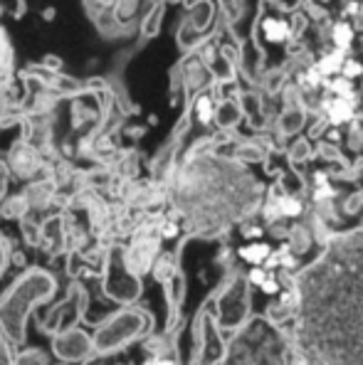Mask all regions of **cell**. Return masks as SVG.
<instances>
[{
	"mask_svg": "<svg viewBox=\"0 0 363 365\" xmlns=\"http://www.w3.org/2000/svg\"><path fill=\"white\" fill-rule=\"evenodd\" d=\"M57 292V282L45 269H28L20 274L8 292L0 297V336L10 346H23L28 331L30 314L40 304L52 302Z\"/></svg>",
	"mask_w": 363,
	"mask_h": 365,
	"instance_id": "cell-1",
	"label": "cell"
},
{
	"mask_svg": "<svg viewBox=\"0 0 363 365\" xmlns=\"http://www.w3.org/2000/svg\"><path fill=\"white\" fill-rule=\"evenodd\" d=\"M153 321L151 316L143 309H136V306H124L116 314H111L109 319H104L97 326L92 336L94 343V356H111V353H119L121 348L131 346L133 341L143 338L151 331Z\"/></svg>",
	"mask_w": 363,
	"mask_h": 365,
	"instance_id": "cell-2",
	"label": "cell"
},
{
	"mask_svg": "<svg viewBox=\"0 0 363 365\" xmlns=\"http://www.w3.org/2000/svg\"><path fill=\"white\" fill-rule=\"evenodd\" d=\"M101 292L106 299L116 304H136L141 299V279L131 269L129 257L121 247H111L104 259V274H101Z\"/></svg>",
	"mask_w": 363,
	"mask_h": 365,
	"instance_id": "cell-3",
	"label": "cell"
},
{
	"mask_svg": "<svg viewBox=\"0 0 363 365\" xmlns=\"http://www.w3.org/2000/svg\"><path fill=\"white\" fill-rule=\"evenodd\" d=\"M87 304H89V294L82 284H72L67 292V297L62 299L60 304H55L47 316L40 321V331L47 336H60V334H67V331L77 329L79 321H82L84 311H87Z\"/></svg>",
	"mask_w": 363,
	"mask_h": 365,
	"instance_id": "cell-4",
	"label": "cell"
},
{
	"mask_svg": "<svg viewBox=\"0 0 363 365\" xmlns=\"http://www.w3.org/2000/svg\"><path fill=\"white\" fill-rule=\"evenodd\" d=\"M52 351L62 363H84L94 356L92 336L84 334L82 329H72L67 334H60L52 338Z\"/></svg>",
	"mask_w": 363,
	"mask_h": 365,
	"instance_id": "cell-5",
	"label": "cell"
},
{
	"mask_svg": "<svg viewBox=\"0 0 363 365\" xmlns=\"http://www.w3.org/2000/svg\"><path fill=\"white\" fill-rule=\"evenodd\" d=\"M250 311V294L245 282H232L230 289L223 294L220 304H218V319L227 329H237L245 319H247Z\"/></svg>",
	"mask_w": 363,
	"mask_h": 365,
	"instance_id": "cell-6",
	"label": "cell"
},
{
	"mask_svg": "<svg viewBox=\"0 0 363 365\" xmlns=\"http://www.w3.org/2000/svg\"><path fill=\"white\" fill-rule=\"evenodd\" d=\"M225 358V343L220 338L218 324L210 316L200 319V351H198V365H218Z\"/></svg>",
	"mask_w": 363,
	"mask_h": 365,
	"instance_id": "cell-7",
	"label": "cell"
},
{
	"mask_svg": "<svg viewBox=\"0 0 363 365\" xmlns=\"http://www.w3.org/2000/svg\"><path fill=\"white\" fill-rule=\"evenodd\" d=\"M240 255H242V259H247L250 264H262V262L270 259V247L265 245H247L240 250Z\"/></svg>",
	"mask_w": 363,
	"mask_h": 365,
	"instance_id": "cell-8",
	"label": "cell"
},
{
	"mask_svg": "<svg viewBox=\"0 0 363 365\" xmlns=\"http://www.w3.org/2000/svg\"><path fill=\"white\" fill-rule=\"evenodd\" d=\"M329 116H331V121H334V123L349 121L351 119V106H349V101H346V99L331 101V104H329Z\"/></svg>",
	"mask_w": 363,
	"mask_h": 365,
	"instance_id": "cell-9",
	"label": "cell"
},
{
	"mask_svg": "<svg viewBox=\"0 0 363 365\" xmlns=\"http://www.w3.org/2000/svg\"><path fill=\"white\" fill-rule=\"evenodd\" d=\"M13 365H47V356L42 351H37V348H28V351H23L15 358Z\"/></svg>",
	"mask_w": 363,
	"mask_h": 365,
	"instance_id": "cell-10",
	"label": "cell"
},
{
	"mask_svg": "<svg viewBox=\"0 0 363 365\" xmlns=\"http://www.w3.org/2000/svg\"><path fill=\"white\" fill-rule=\"evenodd\" d=\"M287 32H290V28H287V23H282V20H267L265 23V35L270 37L272 42L285 40Z\"/></svg>",
	"mask_w": 363,
	"mask_h": 365,
	"instance_id": "cell-11",
	"label": "cell"
},
{
	"mask_svg": "<svg viewBox=\"0 0 363 365\" xmlns=\"http://www.w3.org/2000/svg\"><path fill=\"white\" fill-rule=\"evenodd\" d=\"M334 40H336V45H339V47H349V42H351V28H349V25H346V23L336 25Z\"/></svg>",
	"mask_w": 363,
	"mask_h": 365,
	"instance_id": "cell-12",
	"label": "cell"
},
{
	"mask_svg": "<svg viewBox=\"0 0 363 365\" xmlns=\"http://www.w3.org/2000/svg\"><path fill=\"white\" fill-rule=\"evenodd\" d=\"M280 212L282 215H292V217H295V215L302 212V205H299V200H295V197H282V200H280Z\"/></svg>",
	"mask_w": 363,
	"mask_h": 365,
	"instance_id": "cell-13",
	"label": "cell"
},
{
	"mask_svg": "<svg viewBox=\"0 0 363 365\" xmlns=\"http://www.w3.org/2000/svg\"><path fill=\"white\" fill-rule=\"evenodd\" d=\"M8 264H10V242L0 235V277L8 269Z\"/></svg>",
	"mask_w": 363,
	"mask_h": 365,
	"instance_id": "cell-14",
	"label": "cell"
},
{
	"mask_svg": "<svg viewBox=\"0 0 363 365\" xmlns=\"http://www.w3.org/2000/svg\"><path fill=\"white\" fill-rule=\"evenodd\" d=\"M344 64V60H341V55H331V57H327L322 64H319V72L322 74H331V72H336V69Z\"/></svg>",
	"mask_w": 363,
	"mask_h": 365,
	"instance_id": "cell-15",
	"label": "cell"
},
{
	"mask_svg": "<svg viewBox=\"0 0 363 365\" xmlns=\"http://www.w3.org/2000/svg\"><path fill=\"white\" fill-rule=\"evenodd\" d=\"M341 69H344L346 79H349V77H359V74L363 72V69H361V64H359V62H354V60L344 62V64H341Z\"/></svg>",
	"mask_w": 363,
	"mask_h": 365,
	"instance_id": "cell-16",
	"label": "cell"
},
{
	"mask_svg": "<svg viewBox=\"0 0 363 365\" xmlns=\"http://www.w3.org/2000/svg\"><path fill=\"white\" fill-rule=\"evenodd\" d=\"M198 114H200V119H203V121H210V116H213V104H210V99H200V101H198Z\"/></svg>",
	"mask_w": 363,
	"mask_h": 365,
	"instance_id": "cell-17",
	"label": "cell"
},
{
	"mask_svg": "<svg viewBox=\"0 0 363 365\" xmlns=\"http://www.w3.org/2000/svg\"><path fill=\"white\" fill-rule=\"evenodd\" d=\"M260 287H262L265 294H277V292H280V284H277V279L272 277V274H270V277H265V282L260 284Z\"/></svg>",
	"mask_w": 363,
	"mask_h": 365,
	"instance_id": "cell-18",
	"label": "cell"
},
{
	"mask_svg": "<svg viewBox=\"0 0 363 365\" xmlns=\"http://www.w3.org/2000/svg\"><path fill=\"white\" fill-rule=\"evenodd\" d=\"M334 91H339L341 96H349V94H351L349 79H339V82H334Z\"/></svg>",
	"mask_w": 363,
	"mask_h": 365,
	"instance_id": "cell-19",
	"label": "cell"
},
{
	"mask_svg": "<svg viewBox=\"0 0 363 365\" xmlns=\"http://www.w3.org/2000/svg\"><path fill=\"white\" fill-rule=\"evenodd\" d=\"M3 62H5V40L0 35V67H3Z\"/></svg>",
	"mask_w": 363,
	"mask_h": 365,
	"instance_id": "cell-20",
	"label": "cell"
},
{
	"mask_svg": "<svg viewBox=\"0 0 363 365\" xmlns=\"http://www.w3.org/2000/svg\"><path fill=\"white\" fill-rule=\"evenodd\" d=\"M57 365H67V363H57Z\"/></svg>",
	"mask_w": 363,
	"mask_h": 365,
	"instance_id": "cell-21",
	"label": "cell"
}]
</instances>
